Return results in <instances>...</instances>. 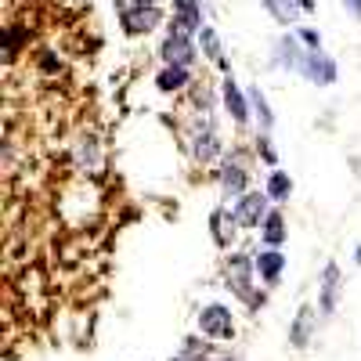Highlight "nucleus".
I'll list each match as a JSON object with an SVG mask.
<instances>
[{
    "instance_id": "nucleus-32",
    "label": "nucleus",
    "mask_w": 361,
    "mask_h": 361,
    "mask_svg": "<svg viewBox=\"0 0 361 361\" xmlns=\"http://www.w3.org/2000/svg\"><path fill=\"white\" fill-rule=\"evenodd\" d=\"M350 166H354V170H361V156H354V159H350ZM357 177H361V173H357Z\"/></svg>"
},
{
    "instance_id": "nucleus-21",
    "label": "nucleus",
    "mask_w": 361,
    "mask_h": 361,
    "mask_svg": "<svg viewBox=\"0 0 361 361\" xmlns=\"http://www.w3.org/2000/svg\"><path fill=\"white\" fill-rule=\"evenodd\" d=\"M246 90H250V109H253L257 130H260V134H271V130H275V109H271L267 94L260 90V83H253V87H246Z\"/></svg>"
},
{
    "instance_id": "nucleus-18",
    "label": "nucleus",
    "mask_w": 361,
    "mask_h": 361,
    "mask_svg": "<svg viewBox=\"0 0 361 361\" xmlns=\"http://www.w3.org/2000/svg\"><path fill=\"white\" fill-rule=\"evenodd\" d=\"M286 243H289V221H286V214H282V206H271V214H267L264 224H260V246L282 250Z\"/></svg>"
},
{
    "instance_id": "nucleus-8",
    "label": "nucleus",
    "mask_w": 361,
    "mask_h": 361,
    "mask_svg": "<svg viewBox=\"0 0 361 361\" xmlns=\"http://www.w3.org/2000/svg\"><path fill=\"white\" fill-rule=\"evenodd\" d=\"M221 109L228 112V119L235 127H250L253 123V109H250V90H243L238 87V80H235V73H224V80H221Z\"/></svg>"
},
{
    "instance_id": "nucleus-23",
    "label": "nucleus",
    "mask_w": 361,
    "mask_h": 361,
    "mask_svg": "<svg viewBox=\"0 0 361 361\" xmlns=\"http://www.w3.org/2000/svg\"><path fill=\"white\" fill-rule=\"evenodd\" d=\"M260 8H264L271 18H275L279 25H296V22H300V15H304L296 0H260Z\"/></svg>"
},
{
    "instance_id": "nucleus-11",
    "label": "nucleus",
    "mask_w": 361,
    "mask_h": 361,
    "mask_svg": "<svg viewBox=\"0 0 361 361\" xmlns=\"http://www.w3.org/2000/svg\"><path fill=\"white\" fill-rule=\"evenodd\" d=\"M318 322H322L318 304H300L296 314L289 318V347L293 350H307L314 343V336H318Z\"/></svg>"
},
{
    "instance_id": "nucleus-7",
    "label": "nucleus",
    "mask_w": 361,
    "mask_h": 361,
    "mask_svg": "<svg viewBox=\"0 0 361 361\" xmlns=\"http://www.w3.org/2000/svg\"><path fill=\"white\" fill-rule=\"evenodd\" d=\"M159 58H163V66H188V69H195L202 51H199L195 37L180 33V29H166V37L159 40Z\"/></svg>"
},
{
    "instance_id": "nucleus-33",
    "label": "nucleus",
    "mask_w": 361,
    "mask_h": 361,
    "mask_svg": "<svg viewBox=\"0 0 361 361\" xmlns=\"http://www.w3.org/2000/svg\"><path fill=\"white\" fill-rule=\"evenodd\" d=\"M354 264L361 267V246H354Z\"/></svg>"
},
{
    "instance_id": "nucleus-6",
    "label": "nucleus",
    "mask_w": 361,
    "mask_h": 361,
    "mask_svg": "<svg viewBox=\"0 0 361 361\" xmlns=\"http://www.w3.org/2000/svg\"><path fill=\"white\" fill-rule=\"evenodd\" d=\"M340 304H343V271H340L336 260H325L322 275H318V314H322V322L336 318Z\"/></svg>"
},
{
    "instance_id": "nucleus-15",
    "label": "nucleus",
    "mask_w": 361,
    "mask_h": 361,
    "mask_svg": "<svg viewBox=\"0 0 361 361\" xmlns=\"http://www.w3.org/2000/svg\"><path fill=\"white\" fill-rule=\"evenodd\" d=\"M202 0H173L170 8V29H180V33L188 37H199L202 29Z\"/></svg>"
},
{
    "instance_id": "nucleus-31",
    "label": "nucleus",
    "mask_w": 361,
    "mask_h": 361,
    "mask_svg": "<svg viewBox=\"0 0 361 361\" xmlns=\"http://www.w3.org/2000/svg\"><path fill=\"white\" fill-rule=\"evenodd\" d=\"M130 4H163V0H130Z\"/></svg>"
},
{
    "instance_id": "nucleus-14",
    "label": "nucleus",
    "mask_w": 361,
    "mask_h": 361,
    "mask_svg": "<svg viewBox=\"0 0 361 361\" xmlns=\"http://www.w3.org/2000/svg\"><path fill=\"white\" fill-rule=\"evenodd\" d=\"M253 260H257V279H260V286L264 289H279L282 286V275H286V253L282 250H275V246H260L257 253H253Z\"/></svg>"
},
{
    "instance_id": "nucleus-25",
    "label": "nucleus",
    "mask_w": 361,
    "mask_h": 361,
    "mask_svg": "<svg viewBox=\"0 0 361 361\" xmlns=\"http://www.w3.org/2000/svg\"><path fill=\"white\" fill-rule=\"evenodd\" d=\"M253 152H257V159H260L267 170H275V166H279V148H275V141H271V134H260V130H257V137H253Z\"/></svg>"
},
{
    "instance_id": "nucleus-2",
    "label": "nucleus",
    "mask_w": 361,
    "mask_h": 361,
    "mask_svg": "<svg viewBox=\"0 0 361 361\" xmlns=\"http://www.w3.org/2000/svg\"><path fill=\"white\" fill-rule=\"evenodd\" d=\"M188 156L195 166L209 170V166H221L228 156V145L214 123V116H195L192 119V130H188Z\"/></svg>"
},
{
    "instance_id": "nucleus-34",
    "label": "nucleus",
    "mask_w": 361,
    "mask_h": 361,
    "mask_svg": "<svg viewBox=\"0 0 361 361\" xmlns=\"http://www.w3.org/2000/svg\"><path fill=\"white\" fill-rule=\"evenodd\" d=\"M217 361H238V357H235V354H221Z\"/></svg>"
},
{
    "instance_id": "nucleus-28",
    "label": "nucleus",
    "mask_w": 361,
    "mask_h": 361,
    "mask_svg": "<svg viewBox=\"0 0 361 361\" xmlns=\"http://www.w3.org/2000/svg\"><path fill=\"white\" fill-rule=\"evenodd\" d=\"M170 361H209V354H199V350H185V347H180Z\"/></svg>"
},
{
    "instance_id": "nucleus-9",
    "label": "nucleus",
    "mask_w": 361,
    "mask_h": 361,
    "mask_svg": "<svg viewBox=\"0 0 361 361\" xmlns=\"http://www.w3.org/2000/svg\"><path fill=\"white\" fill-rule=\"evenodd\" d=\"M271 206H275V202H271L267 199V192L260 188H250L243 199H238L235 206H231V214H235V224L238 228H243V231H260V224H264V217L271 214Z\"/></svg>"
},
{
    "instance_id": "nucleus-16",
    "label": "nucleus",
    "mask_w": 361,
    "mask_h": 361,
    "mask_svg": "<svg viewBox=\"0 0 361 361\" xmlns=\"http://www.w3.org/2000/svg\"><path fill=\"white\" fill-rule=\"evenodd\" d=\"M195 40H199L202 58H206L209 66H217V69H221V76H224V73H231V62H228V54H224V40H221V33H217L214 25L206 22V25L199 29V37H195Z\"/></svg>"
},
{
    "instance_id": "nucleus-4",
    "label": "nucleus",
    "mask_w": 361,
    "mask_h": 361,
    "mask_svg": "<svg viewBox=\"0 0 361 361\" xmlns=\"http://www.w3.org/2000/svg\"><path fill=\"white\" fill-rule=\"evenodd\" d=\"M112 4H116L119 25H123L127 37H148L166 22L163 4H130V0H112Z\"/></svg>"
},
{
    "instance_id": "nucleus-12",
    "label": "nucleus",
    "mask_w": 361,
    "mask_h": 361,
    "mask_svg": "<svg viewBox=\"0 0 361 361\" xmlns=\"http://www.w3.org/2000/svg\"><path fill=\"white\" fill-rule=\"evenodd\" d=\"M304 54H307V47L300 44L296 33H282V37H275V44H271V69H282V73H296L300 76Z\"/></svg>"
},
{
    "instance_id": "nucleus-1",
    "label": "nucleus",
    "mask_w": 361,
    "mask_h": 361,
    "mask_svg": "<svg viewBox=\"0 0 361 361\" xmlns=\"http://www.w3.org/2000/svg\"><path fill=\"white\" fill-rule=\"evenodd\" d=\"M257 260L246 250H228L224 253V286L231 289L235 300H243L246 311L257 314L267 307V289H257Z\"/></svg>"
},
{
    "instance_id": "nucleus-29",
    "label": "nucleus",
    "mask_w": 361,
    "mask_h": 361,
    "mask_svg": "<svg viewBox=\"0 0 361 361\" xmlns=\"http://www.w3.org/2000/svg\"><path fill=\"white\" fill-rule=\"evenodd\" d=\"M340 4H343V8H347V15L361 25V0H340Z\"/></svg>"
},
{
    "instance_id": "nucleus-13",
    "label": "nucleus",
    "mask_w": 361,
    "mask_h": 361,
    "mask_svg": "<svg viewBox=\"0 0 361 361\" xmlns=\"http://www.w3.org/2000/svg\"><path fill=\"white\" fill-rule=\"evenodd\" d=\"M102 159H105V148H102V137L94 130H83L73 145V166L83 173V177H94L102 170Z\"/></svg>"
},
{
    "instance_id": "nucleus-19",
    "label": "nucleus",
    "mask_w": 361,
    "mask_h": 361,
    "mask_svg": "<svg viewBox=\"0 0 361 361\" xmlns=\"http://www.w3.org/2000/svg\"><path fill=\"white\" fill-rule=\"evenodd\" d=\"M192 83H195V76H192L188 66H163L156 73V90L159 94H180V90H188Z\"/></svg>"
},
{
    "instance_id": "nucleus-10",
    "label": "nucleus",
    "mask_w": 361,
    "mask_h": 361,
    "mask_svg": "<svg viewBox=\"0 0 361 361\" xmlns=\"http://www.w3.org/2000/svg\"><path fill=\"white\" fill-rule=\"evenodd\" d=\"M300 76H304L311 87H333V83L340 80V66H336V58L329 54L325 47H318V51H307V54H304Z\"/></svg>"
},
{
    "instance_id": "nucleus-30",
    "label": "nucleus",
    "mask_w": 361,
    "mask_h": 361,
    "mask_svg": "<svg viewBox=\"0 0 361 361\" xmlns=\"http://www.w3.org/2000/svg\"><path fill=\"white\" fill-rule=\"evenodd\" d=\"M296 4H300V11H304V15H314L318 11V0H296Z\"/></svg>"
},
{
    "instance_id": "nucleus-3",
    "label": "nucleus",
    "mask_w": 361,
    "mask_h": 361,
    "mask_svg": "<svg viewBox=\"0 0 361 361\" xmlns=\"http://www.w3.org/2000/svg\"><path fill=\"white\" fill-rule=\"evenodd\" d=\"M195 329L199 336L214 340V343H231L238 336V322H235V311L228 304H221V300H209V304L199 307L195 314Z\"/></svg>"
},
{
    "instance_id": "nucleus-22",
    "label": "nucleus",
    "mask_w": 361,
    "mask_h": 361,
    "mask_svg": "<svg viewBox=\"0 0 361 361\" xmlns=\"http://www.w3.org/2000/svg\"><path fill=\"white\" fill-rule=\"evenodd\" d=\"M293 177L282 170V166H275V170H267V177H264V192H267V199L275 202V206H286L289 199H293Z\"/></svg>"
},
{
    "instance_id": "nucleus-20",
    "label": "nucleus",
    "mask_w": 361,
    "mask_h": 361,
    "mask_svg": "<svg viewBox=\"0 0 361 361\" xmlns=\"http://www.w3.org/2000/svg\"><path fill=\"white\" fill-rule=\"evenodd\" d=\"M188 98H192V109H195L199 116H214L217 105H221V87L206 83V80H195V83L188 87Z\"/></svg>"
},
{
    "instance_id": "nucleus-26",
    "label": "nucleus",
    "mask_w": 361,
    "mask_h": 361,
    "mask_svg": "<svg viewBox=\"0 0 361 361\" xmlns=\"http://www.w3.org/2000/svg\"><path fill=\"white\" fill-rule=\"evenodd\" d=\"M293 33L300 37V44H304L307 51H318V47H322V33H318L314 25H296Z\"/></svg>"
},
{
    "instance_id": "nucleus-24",
    "label": "nucleus",
    "mask_w": 361,
    "mask_h": 361,
    "mask_svg": "<svg viewBox=\"0 0 361 361\" xmlns=\"http://www.w3.org/2000/svg\"><path fill=\"white\" fill-rule=\"evenodd\" d=\"M25 40H29V29H22V25H8L4 29V62L8 66L18 62V51H22Z\"/></svg>"
},
{
    "instance_id": "nucleus-17",
    "label": "nucleus",
    "mask_w": 361,
    "mask_h": 361,
    "mask_svg": "<svg viewBox=\"0 0 361 361\" xmlns=\"http://www.w3.org/2000/svg\"><path fill=\"white\" fill-rule=\"evenodd\" d=\"M238 231H243V228L235 224L231 206H224V202H221V206L209 209V235H214V243H217L221 250H228V246H231V238H235Z\"/></svg>"
},
{
    "instance_id": "nucleus-27",
    "label": "nucleus",
    "mask_w": 361,
    "mask_h": 361,
    "mask_svg": "<svg viewBox=\"0 0 361 361\" xmlns=\"http://www.w3.org/2000/svg\"><path fill=\"white\" fill-rule=\"evenodd\" d=\"M37 69H40V73H47V76H58V73H62V62H58V58H54L51 51H40Z\"/></svg>"
},
{
    "instance_id": "nucleus-5",
    "label": "nucleus",
    "mask_w": 361,
    "mask_h": 361,
    "mask_svg": "<svg viewBox=\"0 0 361 361\" xmlns=\"http://www.w3.org/2000/svg\"><path fill=\"white\" fill-rule=\"evenodd\" d=\"M250 170H246V163H243V156L238 152H231V156H224V163L214 170V180H217V192H221V202L224 206H235L238 199H243L246 192H250Z\"/></svg>"
}]
</instances>
